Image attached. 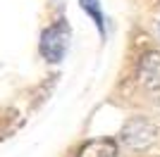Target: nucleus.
I'll list each match as a JSON object with an SVG mask.
<instances>
[{
  "label": "nucleus",
  "instance_id": "1",
  "mask_svg": "<svg viewBox=\"0 0 160 157\" xmlns=\"http://www.w3.org/2000/svg\"><path fill=\"white\" fill-rule=\"evenodd\" d=\"M67 45H69V29H67L65 21H55L53 26H48L46 31L41 33V43H38V50L43 55L46 62H53L58 64L67 52Z\"/></svg>",
  "mask_w": 160,
  "mask_h": 157
},
{
  "label": "nucleus",
  "instance_id": "2",
  "mask_svg": "<svg viewBox=\"0 0 160 157\" xmlns=\"http://www.w3.org/2000/svg\"><path fill=\"white\" fill-rule=\"evenodd\" d=\"M155 136H158V129H155L146 117H132L122 126V140H124V145L132 148V150H143V148H148V145L155 140Z\"/></svg>",
  "mask_w": 160,
  "mask_h": 157
},
{
  "label": "nucleus",
  "instance_id": "3",
  "mask_svg": "<svg viewBox=\"0 0 160 157\" xmlns=\"http://www.w3.org/2000/svg\"><path fill=\"white\" fill-rule=\"evenodd\" d=\"M139 81L148 91H160V52L151 50L139 59Z\"/></svg>",
  "mask_w": 160,
  "mask_h": 157
},
{
  "label": "nucleus",
  "instance_id": "4",
  "mask_svg": "<svg viewBox=\"0 0 160 157\" xmlns=\"http://www.w3.org/2000/svg\"><path fill=\"white\" fill-rule=\"evenodd\" d=\"M120 148L115 138H93L79 148L77 157H117Z\"/></svg>",
  "mask_w": 160,
  "mask_h": 157
},
{
  "label": "nucleus",
  "instance_id": "5",
  "mask_svg": "<svg viewBox=\"0 0 160 157\" xmlns=\"http://www.w3.org/2000/svg\"><path fill=\"white\" fill-rule=\"evenodd\" d=\"M79 5H81V10L93 19L98 33H100V36H105V19H103V12H100V2H98V0H79Z\"/></svg>",
  "mask_w": 160,
  "mask_h": 157
}]
</instances>
